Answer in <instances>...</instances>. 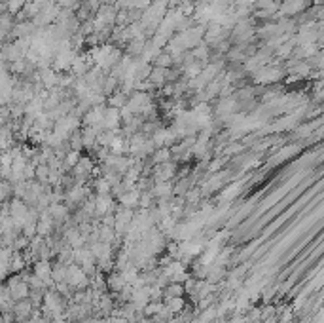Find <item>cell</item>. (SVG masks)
I'll use <instances>...</instances> for the list:
<instances>
[{"label":"cell","instance_id":"ac0fdd59","mask_svg":"<svg viewBox=\"0 0 324 323\" xmlns=\"http://www.w3.org/2000/svg\"><path fill=\"white\" fill-rule=\"evenodd\" d=\"M156 205V198L152 196V192L148 190V192H141V198H139V203H137V207L139 209H150V207H154Z\"/></svg>","mask_w":324,"mask_h":323},{"label":"cell","instance_id":"5b68a950","mask_svg":"<svg viewBox=\"0 0 324 323\" xmlns=\"http://www.w3.org/2000/svg\"><path fill=\"white\" fill-rule=\"evenodd\" d=\"M105 280H107V291L108 293H112V295H118L121 289L125 287V280H123V276H121L120 272L107 274Z\"/></svg>","mask_w":324,"mask_h":323},{"label":"cell","instance_id":"52a82bcc","mask_svg":"<svg viewBox=\"0 0 324 323\" xmlns=\"http://www.w3.org/2000/svg\"><path fill=\"white\" fill-rule=\"evenodd\" d=\"M152 196L156 200L159 198H173V181H165V183H154L152 187Z\"/></svg>","mask_w":324,"mask_h":323},{"label":"cell","instance_id":"cb8c5ba5","mask_svg":"<svg viewBox=\"0 0 324 323\" xmlns=\"http://www.w3.org/2000/svg\"><path fill=\"white\" fill-rule=\"evenodd\" d=\"M307 2H309V0H307Z\"/></svg>","mask_w":324,"mask_h":323},{"label":"cell","instance_id":"4fadbf2b","mask_svg":"<svg viewBox=\"0 0 324 323\" xmlns=\"http://www.w3.org/2000/svg\"><path fill=\"white\" fill-rule=\"evenodd\" d=\"M127 95L125 93H121L120 89L118 91H114L110 97H107V107H112V109H123L125 105H127Z\"/></svg>","mask_w":324,"mask_h":323},{"label":"cell","instance_id":"8992f818","mask_svg":"<svg viewBox=\"0 0 324 323\" xmlns=\"http://www.w3.org/2000/svg\"><path fill=\"white\" fill-rule=\"evenodd\" d=\"M80 133H82V145H84V150L89 152V150L97 145V133H99V129L91 127V125H82V127H80Z\"/></svg>","mask_w":324,"mask_h":323},{"label":"cell","instance_id":"277c9868","mask_svg":"<svg viewBox=\"0 0 324 323\" xmlns=\"http://www.w3.org/2000/svg\"><path fill=\"white\" fill-rule=\"evenodd\" d=\"M120 109L107 107L105 109V116H103V129H120Z\"/></svg>","mask_w":324,"mask_h":323},{"label":"cell","instance_id":"7c38bea8","mask_svg":"<svg viewBox=\"0 0 324 323\" xmlns=\"http://www.w3.org/2000/svg\"><path fill=\"white\" fill-rule=\"evenodd\" d=\"M118 87H120V80H118V78H114L112 75H107L105 76V82H103L101 91H103V95H105V97H110L114 91H118Z\"/></svg>","mask_w":324,"mask_h":323},{"label":"cell","instance_id":"ba28073f","mask_svg":"<svg viewBox=\"0 0 324 323\" xmlns=\"http://www.w3.org/2000/svg\"><path fill=\"white\" fill-rule=\"evenodd\" d=\"M144 46H146V37H141V38H133L127 42V46H125V51H127V55L129 57H141L144 51Z\"/></svg>","mask_w":324,"mask_h":323},{"label":"cell","instance_id":"30bf717a","mask_svg":"<svg viewBox=\"0 0 324 323\" xmlns=\"http://www.w3.org/2000/svg\"><path fill=\"white\" fill-rule=\"evenodd\" d=\"M165 73H167V69L152 67V71H150V75H148V82L156 87V89H159L163 84H167V80H165Z\"/></svg>","mask_w":324,"mask_h":323},{"label":"cell","instance_id":"3957f363","mask_svg":"<svg viewBox=\"0 0 324 323\" xmlns=\"http://www.w3.org/2000/svg\"><path fill=\"white\" fill-rule=\"evenodd\" d=\"M48 213L51 215V219H53L55 224H61L65 223L67 219H71V207L65 202H61V203H49Z\"/></svg>","mask_w":324,"mask_h":323},{"label":"cell","instance_id":"e0dca14e","mask_svg":"<svg viewBox=\"0 0 324 323\" xmlns=\"http://www.w3.org/2000/svg\"><path fill=\"white\" fill-rule=\"evenodd\" d=\"M152 67H159V69H171L173 67V57H171V53L163 50L159 55H157L156 59L152 61Z\"/></svg>","mask_w":324,"mask_h":323},{"label":"cell","instance_id":"6da1fadb","mask_svg":"<svg viewBox=\"0 0 324 323\" xmlns=\"http://www.w3.org/2000/svg\"><path fill=\"white\" fill-rule=\"evenodd\" d=\"M6 291H8V295H10V298H12L13 302H17V300L29 298V291H31V289H29V285L21 280V276L15 274V276H12V278L8 280Z\"/></svg>","mask_w":324,"mask_h":323},{"label":"cell","instance_id":"7a4b0ae2","mask_svg":"<svg viewBox=\"0 0 324 323\" xmlns=\"http://www.w3.org/2000/svg\"><path fill=\"white\" fill-rule=\"evenodd\" d=\"M33 312H35V304H33L29 298L17 300V302L13 304V308H12L13 318H15L17 322H25V320H29Z\"/></svg>","mask_w":324,"mask_h":323},{"label":"cell","instance_id":"44dd1931","mask_svg":"<svg viewBox=\"0 0 324 323\" xmlns=\"http://www.w3.org/2000/svg\"><path fill=\"white\" fill-rule=\"evenodd\" d=\"M69 147L71 150H78V152H82L84 150V145H82V133H80V129H76V131H72L71 137H69Z\"/></svg>","mask_w":324,"mask_h":323},{"label":"cell","instance_id":"5bb4252c","mask_svg":"<svg viewBox=\"0 0 324 323\" xmlns=\"http://www.w3.org/2000/svg\"><path fill=\"white\" fill-rule=\"evenodd\" d=\"M175 297H184V287H182V283H177V282H169L167 285L163 287V298Z\"/></svg>","mask_w":324,"mask_h":323},{"label":"cell","instance_id":"ffe728a7","mask_svg":"<svg viewBox=\"0 0 324 323\" xmlns=\"http://www.w3.org/2000/svg\"><path fill=\"white\" fill-rule=\"evenodd\" d=\"M48 177H49L48 163H38V165H35V179L38 183H48Z\"/></svg>","mask_w":324,"mask_h":323},{"label":"cell","instance_id":"603a6c76","mask_svg":"<svg viewBox=\"0 0 324 323\" xmlns=\"http://www.w3.org/2000/svg\"><path fill=\"white\" fill-rule=\"evenodd\" d=\"M110 323H129L125 318H110Z\"/></svg>","mask_w":324,"mask_h":323},{"label":"cell","instance_id":"7402d4cb","mask_svg":"<svg viewBox=\"0 0 324 323\" xmlns=\"http://www.w3.org/2000/svg\"><path fill=\"white\" fill-rule=\"evenodd\" d=\"M25 0H6V8H8V13L10 15H17V13L23 10Z\"/></svg>","mask_w":324,"mask_h":323},{"label":"cell","instance_id":"8fae6325","mask_svg":"<svg viewBox=\"0 0 324 323\" xmlns=\"http://www.w3.org/2000/svg\"><path fill=\"white\" fill-rule=\"evenodd\" d=\"M91 188L97 196H107V194H112V185L108 183L105 177H97L91 181Z\"/></svg>","mask_w":324,"mask_h":323},{"label":"cell","instance_id":"2e32d148","mask_svg":"<svg viewBox=\"0 0 324 323\" xmlns=\"http://www.w3.org/2000/svg\"><path fill=\"white\" fill-rule=\"evenodd\" d=\"M116 139V129H103L97 133V145L99 147H110V143Z\"/></svg>","mask_w":324,"mask_h":323},{"label":"cell","instance_id":"d6986e66","mask_svg":"<svg viewBox=\"0 0 324 323\" xmlns=\"http://www.w3.org/2000/svg\"><path fill=\"white\" fill-rule=\"evenodd\" d=\"M163 308V302L159 300V302H156V300H150L146 306L143 308V316L144 318H154L156 314H159V310Z\"/></svg>","mask_w":324,"mask_h":323},{"label":"cell","instance_id":"9c48e42d","mask_svg":"<svg viewBox=\"0 0 324 323\" xmlns=\"http://www.w3.org/2000/svg\"><path fill=\"white\" fill-rule=\"evenodd\" d=\"M163 304H165V308H167L173 316H177V314H180V312L186 310V300H184V297H175V298H163L161 300Z\"/></svg>","mask_w":324,"mask_h":323},{"label":"cell","instance_id":"9a60e30c","mask_svg":"<svg viewBox=\"0 0 324 323\" xmlns=\"http://www.w3.org/2000/svg\"><path fill=\"white\" fill-rule=\"evenodd\" d=\"M201 200H203V196H201L199 187L188 188V192L184 194V202H186V205H193V207H197V205L201 203Z\"/></svg>","mask_w":324,"mask_h":323}]
</instances>
